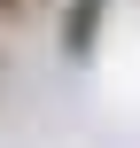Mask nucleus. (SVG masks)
Listing matches in <instances>:
<instances>
[{
  "label": "nucleus",
  "mask_w": 140,
  "mask_h": 148,
  "mask_svg": "<svg viewBox=\"0 0 140 148\" xmlns=\"http://www.w3.org/2000/svg\"><path fill=\"white\" fill-rule=\"evenodd\" d=\"M101 16H109V0H70V8H62V55H70V62H86V55L101 47Z\"/></svg>",
  "instance_id": "1"
},
{
  "label": "nucleus",
  "mask_w": 140,
  "mask_h": 148,
  "mask_svg": "<svg viewBox=\"0 0 140 148\" xmlns=\"http://www.w3.org/2000/svg\"><path fill=\"white\" fill-rule=\"evenodd\" d=\"M0 8H16V0H0Z\"/></svg>",
  "instance_id": "2"
}]
</instances>
